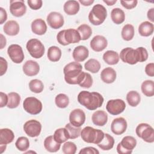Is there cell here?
I'll return each mask as SVG.
<instances>
[{
  "instance_id": "1",
  "label": "cell",
  "mask_w": 154,
  "mask_h": 154,
  "mask_svg": "<svg viewBox=\"0 0 154 154\" xmlns=\"http://www.w3.org/2000/svg\"><path fill=\"white\" fill-rule=\"evenodd\" d=\"M82 70V65L77 61H72L66 64L63 69L66 82L69 84L79 85L85 77V72Z\"/></svg>"
},
{
  "instance_id": "2",
  "label": "cell",
  "mask_w": 154,
  "mask_h": 154,
  "mask_svg": "<svg viewBox=\"0 0 154 154\" xmlns=\"http://www.w3.org/2000/svg\"><path fill=\"white\" fill-rule=\"evenodd\" d=\"M103 96L97 92L82 91L78 95V102L88 110H95L103 103Z\"/></svg>"
},
{
  "instance_id": "3",
  "label": "cell",
  "mask_w": 154,
  "mask_h": 154,
  "mask_svg": "<svg viewBox=\"0 0 154 154\" xmlns=\"http://www.w3.org/2000/svg\"><path fill=\"white\" fill-rule=\"evenodd\" d=\"M104 134L102 131L91 126H86L81 131V137L84 141L95 144H98L101 142L104 137Z\"/></svg>"
},
{
  "instance_id": "4",
  "label": "cell",
  "mask_w": 154,
  "mask_h": 154,
  "mask_svg": "<svg viewBox=\"0 0 154 154\" xmlns=\"http://www.w3.org/2000/svg\"><path fill=\"white\" fill-rule=\"evenodd\" d=\"M107 11L106 8L100 4L94 5L88 14V20L93 25H100L106 19Z\"/></svg>"
},
{
  "instance_id": "5",
  "label": "cell",
  "mask_w": 154,
  "mask_h": 154,
  "mask_svg": "<svg viewBox=\"0 0 154 154\" xmlns=\"http://www.w3.org/2000/svg\"><path fill=\"white\" fill-rule=\"evenodd\" d=\"M26 48L30 55L34 58H40L45 54V48L43 44L37 38L29 40L26 43Z\"/></svg>"
},
{
  "instance_id": "6",
  "label": "cell",
  "mask_w": 154,
  "mask_h": 154,
  "mask_svg": "<svg viewBox=\"0 0 154 154\" xmlns=\"http://www.w3.org/2000/svg\"><path fill=\"white\" fill-rule=\"evenodd\" d=\"M137 136L142 138L144 141L149 143L154 141V130L149 124L142 123L139 124L135 129Z\"/></svg>"
},
{
  "instance_id": "7",
  "label": "cell",
  "mask_w": 154,
  "mask_h": 154,
  "mask_svg": "<svg viewBox=\"0 0 154 154\" xmlns=\"http://www.w3.org/2000/svg\"><path fill=\"white\" fill-rule=\"evenodd\" d=\"M23 107L26 112L32 115H37L42 110V103L34 97H26L23 102Z\"/></svg>"
},
{
  "instance_id": "8",
  "label": "cell",
  "mask_w": 154,
  "mask_h": 154,
  "mask_svg": "<svg viewBox=\"0 0 154 154\" xmlns=\"http://www.w3.org/2000/svg\"><path fill=\"white\" fill-rule=\"evenodd\" d=\"M137 145L136 139L132 136H125L117 146V152L119 154H130Z\"/></svg>"
},
{
  "instance_id": "9",
  "label": "cell",
  "mask_w": 154,
  "mask_h": 154,
  "mask_svg": "<svg viewBox=\"0 0 154 154\" xmlns=\"http://www.w3.org/2000/svg\"><path fill=\"white\" fill-rule=\"evenodd\" d=\"M126 108V103L120 99L109 100L106 105V111L111 114L116 116L123 112Z\"/></svg>"
},
{
  "instance_id": "10",
  "label": "cell",
  "mask_w": 154,
  "mask_h": 154,
  "mask_svg": "<svg viewBox=\"0 0 154 154\" xmlns=\"http://www.w3.org/2000/svg\"><path fill=\"white\" fill-rule=\"evenodd\" d=\"M7 53L12 61L16 64L22 63L25 58L22 47L17 44L10 45L7 49Z\"/></svg>"
},
{
  "instance_id": "11",
  "label": "cell",
  "mask_w": 154,
  "mask_h": 154,
  "mask_svg": "<svg viewBox=\"0 0 154 154\" xmlns=\"http://www.w3.org/2000/svg\"><path fill=\"white\" fill-rule=\"evenodd\" d=\"M23 130L28 136L35 137L38 136L41 132L42 125L36 120H30L25 123Z\"/></svg>"
},
{
  "instance_id": "12",
  "label": "cell",
  "mask_w": 154,
  "mask_h": 154,
  "mask_svg": "<svg viewBox=\"0 0 154 154\" xmlns=\"http://www.w3.org/2000/svg\"><path fill=\"white\" fill-rule=\"evenodd\" d=\"M10 11L11 14L17 17L23 16L26 11V7L23 0H14L10 1Z\"/></svg>"
},
{
  "instance_id": "13",
  "label": "cell",
  "mask_w": 154,
  "mask_h": 154,
  "mask_svg": "<svg viewBox=\"0 0 154 154\" xmlns=\"http://www.w3.org/2000/svg\"><path fill=\"white\" fill-rule=\"evenodd\" d=\"M69 121L73 126L81 127L85 121V114L81 109H75L70 113Z\"/></svg>"
},
{
  "instance_id": "14",
  "label": "cell",
  "mask_w": 154,
  "mask_h": 154,
  "mask_svg": "<svg viewBox=\"0 0 154 154\" xmlns=\"http://www.w3.org/2000/svg\"><path fill=\"white\" fill-rule=\"evenodd\" d=\"M46 20L48 24L55 29L62 27L64 23L63 16L61 13L56 11L51 12L48 15Z\"/></svg>"
},
{
  "instance_id": "15",
  "label": "cell",
  "mask_w": 154,
  "mask_h": 154,
  "mask_svg": "<svg viewBox=\"0 0 154 154\" xmlns=\"http://www.w3.org/2000/svg\"><path fill=\"white\" fill-rule=\"evenodd\" d=\"M123 62L129 64H135L138 63L135 49L132 48L123 49L120 53V57Z\"/></svg>"
},
{
  "instance_id": "16",
  "label": "cell",
  "mask_w": 154,
  "mask_h": 154,
  "mask_svg": "<svg viewBox=\"0 0 154 154\" xmlns=\"http://www.w3.org/2000/svg\"><path fill=\"white\" fill-rule=\"evenodd\" d=\"M128 124L126 120L123 117H117L114 119L111 124V129L115 135H122L127 129Z\"/></svg>"
},
{
  "instance_id": "17",
  "label": "cell",
  "mask_w": 154,
  "mask_h": 154,
  "mask_svg": "<svg viewBox=\"0 0 154 154\" xmlns=\"http://www.w3.org/2000/svg\"><path fill=\"white\" fill-rule=\"evenodd\" d=\"M108 45L106 38L100 35L94 36L91 40L90 46L91 48L96 52H100L104 50Z\"/></svg>"
},
{
  "instance_id": "18",
  "label": "cell",
  "mask_w": 154,
  "mask_h": 154,
  "mask_svg": "<svg viewBox=\"0 0 154 154\" xmlns=\"http://www.w3.org/2000/svg\"><path fill=\"white\" fill-rule=\"evenodd\" d=\"M23 73L28 76H33L37 75L40 71V66L35 61L28 60L23 66Z\"/></svg>"
},
{
  "instance_id": "19",
  "label": "cell",
  "mask_w": 154,
  "mask_h": 154,
  "mask_svg": "<svg viewBox=\"0 0 154 154\" xmlns=\"http://www.w3.org/2000/svg\"><path fill=\"white\" fill-rule=\"evenodd\" d=\"M32 32L37 35H42L46 33L47 31V25L44 20L42 19H36L31 23Z\"/></svg>"
},
{
  "instance_id": "20",
  "label": "cell",
  "mask_w": 154,
  "mask_h": 154,
  "mask_svg": "<svg viewBox=\"0 0 154 154\" xmlns=\"http://www.w3.org/2000/svg\"><path fill=\"white\" fill-rule=\"evenodd\" d=\"M89 55L88 49L84 46L80 45L76 46L72 53V56L75 61L82 62L84 61Z\"/></svg>"
},
{
  "instance_id": "21",
  "label": "cell",
  "mask_w": 154,
  "mask_h": 154,
  "mask_svg": "<svg viewBox=\"0 0 154 154\" xmlns=\"http://www.w3.org/2000/svg\"><path fill=\"white\" fill-rule=\"evenodd\" d=\"M91 120L95 125L103 126L107 123L108 115L105 111L102 110H98L93 114L91 116Z\"/></svg>"
},
{
  "instance_id": "22",
  "label": "cell",
  "mask_w": 154,
  "mask_h": 154,
  "mask_svg": "<svg viewBox=\"0 0 154 154\" xmlns=\"http://www.w3.org/2000/svg\"><path fill=\"white\" fill-rule=\"evenodd\" d=\"M100 78L105 83H112L116 79V72L115 70L112 67H106L101 72Z\"/></svg>"
},
{
  "instance_id": "23",
  "label": "cell",
  "mask_w": 154,
  "mask_h": 154,
  "mask_svg": "<svg viewBox=\"0 0 154 154\" xmlns=\"http://www.w3.org/2000/svg\"><path fill=\"white\" fill-rule=\"evenodd\" d=\"M3 30L5 34L8 35H16L20 30L19 25L15 20H8L4 24L3 26Z\"/></svg>"
},
{
  "instance_id": "24",
  "label": "cell",
  "mask_w": 154,
  "mask_h": 154,
  "mask_svg": "<svg viewBox=\"0 0 154 154\" xmlns=\"http://www.w3.org/2000/svg\"><path fill=\"white\" fill-rule=\"evenodd\" d=\"M64 39L68 45L78 43L81 40L80 35L77 29L69 28L65 29Z\"/></svg>"
},
{
  "instance_id": "25",
  "label": "cell",
  "mask_w": 154,
  "mask_h": 154,
  "mask_svg": "<svg viewBox=\"0 0 154 154\" xmlns=\"http://www.w3.org/2000/svg\"><path fill=\"white\" fill-rule=\"evenodd\" d=\"M61 144L57 143L52 135L47 137L44 140V147L49 152H56L60 149Z\"/></svg>"
},
{
  "instance_id": "26",
  "label": "cell",
  "mask_w": 154,
  "mask_h": 154,
  "mask_svg": "<svg viewBox=\"0 0 154 154\" xmlns=\"http://www.w3.org/2000/svg\"><path fill=\"white\" fill-rule=\"evenodd\" d=\"M79 4L77 1H67L64 4V11L68 15H75L79 10Z\"/></svg>"
},
{
  "instance_id": "27",
  "label": "cell",
  "mask_w": 154,
  "mask_h": 154,
  "mask_svg": "<svg viewBox=\"0 0 154 154\" xmlns=\"http://www.w3.org/2000/svg\"><path fill=\"white\" fill-rule=\"evenodd\" d=\"M14 138L13 132L8 128H3L0 130V144H8L11 143Z\"/></svg>"
},
{
  "instance_id": "28",
  "label": "cell",
  "mask_w": 154,
  "mask_h": 154,
  "mask_svg": "<svg viewBox=\"0 0 154 154\" xmlns=\"http://www.w3.org/2000/svg\"><path fill=\"white\" fill-rule=\"evenodd\" d=\"M154 31L153 24L149 21H144L141 23L138 26V32L143 37L151 35Z\"/></svg>"
},
{
  "instance_id": "29",
  "label": "cell",
  "mask_w": 154,
  "mask_h": 154,
  "mask_svg": "<svg viewBox=\"0 0 154 154\" xmlns=\"http://www.w3.org/2000/svg\"><path fill=\"white\" fill-rule=\"evenodd\" d=\"M53 137L54 140L60 144L66 142L70 138L69 132L66 128H61L55 130Z\"/></svg>"
},
{
  "instance_id": "30",
  "label": "cell",
  "mask_w": 154,
  "mask_h": 154,
  "mask_svg": "<svg viewBox=\"0 0 154 154\" xmlns=\"http://www.w3.org/2000/svg\"><path fill=\"white\" fill-rule=\"evenodd\" d=\"M119 56L117 52L109 50L106 51L103 55L104 61L109 65H115L119 61Z\"/></svg>"
},
{
  "instance_id": "31",
  "label": "cell",
  "mask_w": 154,
  "mask_h": 154,
  "mask_svg": "<svg viewBox=\"0 0 154 154\" xmlns=\"http://www.w3.org/2000/svg\"><path fill=\"white\" fill-rule=\"evenodd\" d=\"M111 18L114 23L119 25L125 21V14L121 8H114L111 10Z\"/></svg>"
},
{
  "instance_id": "32",
  "label": "cell",
  "mask_w": 154,
  "mask_h": 154,
  "mask_svg": "<svg viewBox=\"0 0 154 154\" xmlns=\"http://www.w3.org/2000/svg\"><path fill=\"white\" fill-rule=\"evenodd\" d=\"M114 144V138L108 134H105L103 138L97 146L103 150H109L113 147Z\"/></svg>"
},
{
  "instance_id": "33",
  "label": "cell",
  "mask_w": 154,
  "mask_h": 154,
  "mask_svg": "<svg viewBox=\"0 0 154 154\" xmlns=\"http://www.w3.org/2000/svg\"><path fill=\"white\" fill-rule=\"evenodd\" d=\"M47 56L51 61H58L61 57V51L58 47L56 46H52L48 48Z\"/></svg>"
},
{
  "instance_id": "34",
  "label": "cell",
  "mask_w": 154,
  "mask_h": 154,
  "mask_svg": "<svg viewBox=\"0 0 154 154\" xmlns=\"http://www.w3.org/2000/svg\"><path fill=\"white\" fill-rule=\"evenodd\" d=\"M142 93L147 97L154 95V82L152 80H146L143 82L141 86Z\"/></svg>"
},
{
  "instance_id": "35",
  "label": "cell",
  "mask_w": 154,
  "mask_h": 154,
  "mask_svg": "<svg viewBox=\"0 0 154 154\" xmlns=\"http://www.w3.org/2000/svg\"><path fill=\"white\" fill-rule=\"evenodd\" d=\"M126 100L130 106L135 107L140 103L141 96L137 91L132 90L127 93Z\"/></svg>"
},
{
  "instance_id": "36",
  "label": "cell",
  "mask_w": 154,
  "mask_h": 154,
  "mask_svg": "<svg viewBox=\"0 0 154 154\" xmlns=\"http://www.w3.org/2000/svg\"><path fill=\"white\" fill-rule=\"evenodd\" d=\"M134 27L131 24H126L122 28L121 35L124 40L129 41L131 40L134 36Z\"/></svg>"
},
{
  "instance_id": "37",
  "label": "cell",
  "mask_w": 154,
  "mask_h": 154,
  "mask_svg": "<svg viewBox=\"0 0 154 154\" xmlns=\"http://www.w3.org/2000/svg\"><path fill=\"white\" fill-rule=\"evenodd\" d=\"M84 67L86 70L93 73H96L99 71L100 69V64L98 60L91 58L85 63Z\"/></svg>"
},
{
  "instance_id": "38",
  "label": "cell",
  "mask_w": 154,
  "mask_h": 154,
  "mask_svg": "<svg viewBox=\"0 0 154 154\" xmlns=\"http://www.w3.org/2000/svg\"><path fill=\"white\" fill-rule=\"evenodd\" d=\"M8 100L7 106L9 108L13 109L17 108L19 104L20 101V95L16 92H11L8 94Z\"/></svg>"
},
{
  "instance_id": "39",
  "label": "cell",
  "mask_w": 154,
  "mask_h": 154,
  "mask_svg": "<svg viewBox=\"0 0 154 154\" xmlns=\"http://www.w3.org/2000/svg\"><path fill=\"white\" fill-rule=\"evenodd\" d=\"M77 31H78L81 37V40H82L88 39L92 34V29L91 27L87 24H82L79 25L77 28Z\"/></svg>"
},
{
  "instance_id": "40",
  "label": "cell",
  "mask_w": 154,
  "mask_h": 154,
  "mask_svg": "<svg viewBox=\"0 0 154 154\" xmlns=\"http://www.w3.org/2000/svg\"><path fill=\"white\" fill-rule=\"evenodd\" d=\"M29 88L32 92L35 93H40L43 90L44 85L42 81L37 79H32L29 82Z\"/></svg>"
},
{
  "instance_id": "41",
  "label": "cell",
  "mask_w": 154,
  "mask_h": 154,
  "mask_svg": "<svg viewBox=\"0 0 154 154\" xmlns=\"http://www.w3.org/2000/svg\"><path fill=\"white\" fill-rule=\"evenodd\" d=\"M55 102L58 108H65L69 105V99L66 94L60 93L55 97Z\"/></svg>"
},
{
  "instance_id": "42",
  "label": "cell",
  "mask_w": 154,
  "mask_h": 154,
  "mask_svg": "<svg viewBox=\"0 0 154 154\" xmlns=\"http://www.w3.org/2000/svg\"><path fill=\"white\" fill-rule=\"evenodd\" d=\"M15 146L19 150L25 152L28 150L29 147V140L25 137H20L16 140Z\"/></svg>"
},
{
  "instance_id": "43",
  "label": "cell",
  "mask_w": 154,
  "mask_h": 154,
  "mask_svg": "<svg viewBox=\"0 0 154 154\" xmlns=\"http://www.w3.org/2000/svg\"><path fill=\"white\" fill-rule=\"evenodd\" d=\"M65 128L69 132L70 139H75L79 137L81 131L80 127H75L70 123H69L66 125Z\"/></svg>"
},
{
  "instance_id": "44",
  "label": "cell",
  "mask_w": 154,
  "mask_h": 154,
  "mask_svg": "<svg viewBox=\"0 0 154 154\" xmlns=\"http://www.w3.org/2000/svg\"><path fill=\"white\" fill-rule=\"evenodd\" d=\"M135 51L138 62H144L147 60L149 55L146 48L143 47H138L135 49Z\"/></svg>"
},
{
  "instance_id": "45",
  "label": "cell",
  "mask_w": 154,
  "mask_h": 154,
  "mask_svg": "<svg viewBox=\"0 0 154 154\" xmlns=\"http://www.w3.org/2000/svg\"><path fill=\"white\" fill-rule=\"evenodd\" d=\"M76 144L71 141H67L63 145L62 152L65 154H75L76 152Z\"/></svg>"
},
{
  "instance_id": "46",
  "label": "cell",
  "mask_w": 154,
  "mask_h": 154,
  "mask_svg": "<svg viewBox=\"0 0 154 154\" xmlns=\"http://www.w3.org/2000/svg\"><path fill=\"white\" fill-rule=\"evenodd\" d=\"M93 84V78L91 75L88 73H85V77L83 81L79 84V85L81 87L88 88L91 87Z\"/></svg>"
},
{
  "instance_id": "47",
  "label": "cell",
  "mask_w": 154,
  "mask_h": 154,
  "mask_svg": "<svg viewBox=\"0 0 154 154\" xmlns=\"http://www.w3.org/2000/svg\"><path fill=\"white\" fill-rule=\"evenodd\" d=\"M27 3L29 7L34 10L40 9L43 5L42 0H28Z\"/></svg>"
},
{
  "instance_id": "48",
  "label": "cell",
  "mask_w": 154,
  "mask_h": 154,
  "mask_svg": "<svg viewBox=\"0 0 154 154\" xmlns=\"http://www.w3.org/2000/svg\"><path fill=\"white\" fill-rule=\"evenodd\" d=\"M120 3L126 9L131 10L135 8L138 3L137 0H132V1H120Z\"/></svg>"
},
{
  "instance_id": "49",
  "label": "cell",
  "mask_w": 154,
  "mask_h": 154,
  "mask_svg": "<svg viewBox=\"0 0 154 154\" xmlns=\"http://www.w3.org/2000/svg\"><path fill=\"white\" fill-rule=\"evenodd\" d=\"M79 154H99V152L96 148L93 147H87L82 149L79 152Z\"/></svg>"
},
{
  "instance_id": "50",
  "label": "cell",
  "mask_w": 154,
  "mask_h": 154,
  "mask_svg": "<svg viewBox=\"0 0 154 154\" xmlns=\"http://www.w3.org/2000/svg\"><path fill=\"white\" fill-rule=\"evenodd\" d=\"M0 75L2 76L7 72L8 67L7 61L3 57H0Z\"/></svg>"
},
{
  "instance_id": "51",
  "label": "cell",
  "mask_w": 154,
  "mask_h": 154,
  "mask_svg": "<svg viewBox=\"0 0 154 154\" xmlns=\"http://www.w3.org/2000/svg\"><path fill=\"white\" fill-rule=\"evenodd\" d=\"M64 32H65V29L61 30L57 35V40L58 42L63 46L68 45V44L67 43V42L64 39Z\"/></svg>"
},
{
  "instance_id": "52",
  "label": "cell",
  "mask_w": 154,
  "mask_h": 154,
  "mask_svg": "<svg viewBox=\"0 0 154 154\" xmlns=\"http://www.w3.org/2000/svg\"><path fill=\"white\" fill-rule=\"evenodd\" d=\"M145 72L149 76L153 77L154 76V63H149L146 66Z\"/></svg>"
},
{
  "instance_id": "53",
  "label": "cell",
  "mask_w": 154,
  "mask_h": 154,
  "mask_svg": "<svg viewBox=\"0 0 154 154\" xmlns=\"http://www.w3.org/2000/svg\"><path fill=\"white\" fill-rule=\"evenodd\" d=\"M0 97H1L0 107L2 108L7 105L8 100V96L5 93H4L3 92H1L0 93Z\"/></svg>"
},
{
  "instance_id": "54",
  "label": "cell",
  "mask_w": 154,
  "mask_h": 154,
  "mask_svg": "<svg viewBox=\"0 0 154 154\" xmlns=\"http://www.w3.org/2000/svg\"><path fill=\"white\" fill-rule=\"evenodd\" d=\"M0 24H3L7 19V13L2 7H0Z\"/></svg>"
},
{
  "instance_id": "55",
  "label": "cell",
  "mask_w": 154,
  "mask_h": 154,
  "mask_svg": "<svg viewBox=\"0 0 154 154\" xmlns=\"http://www.w3.org/2000/svg\"><path fill=\"white\" fill-rule=\"evenodd\" d=\"M147 18L152 22H154V8H152L149 9L147 11Z\"/></svg>"
},
{
  "instance_id": "56",
  "label": "cell",
  "mask_w": 154,
  "mask_h": 154,
  "mask_svg": "<svg viewBox=\"0 0 154 154\" xmlns=\"http://www.w3.org/2000/svg\"><path fill=\"white\" fill-rule=\"evenodd\" d=\"M79 2L81 3L84 6H90L91 5L94 1V0H79Z\"/></svg>"
},
{
  "instance_id": "57",
  "label": "cell",
  "mask_w": 154,
  "mask_h": 154,
  "mask_svg": "<svg viewBox=\"0 0 154 154\" xmlns=\"http://www.w3.org/2000/svg\"><path fill=\"white\" fill-rule=\"evenodd\" d=\"M0 35H1V49H2L5 46L7 41H6L5 37L2 34H1Z\"/></svg>"
},
{
  "instance_id": "58",
  "label": "cell",
  "mask_w": 154,
  "mask_h": 154,
  "mask_svg": "<svg viewBox=\"0 0 154 154\" xmlns=\"http://www.w3.org/2000/svg\"><path fill=\"white\" fill-rule=\"evenodd\" d=\"M103 2L107 4V5L110 6V5H113L115 3L117 2V0H103Z\"/></svg>"
},
{
  "instance_id": "59",
  "label": "cell",
  "mask_w": 154,
  "mask_h": 154,
  "mask_svg": "<svg viewBox=\"0 0 154 154\" xmlns=\"http://www.w3.org/2000/svg\"><path fill=\"white\" fill-rule=\"evenodd\" d=\"M7 147V144H0V150H1V153H2L5 150Z\"/></svg>"
}]
</instances>
